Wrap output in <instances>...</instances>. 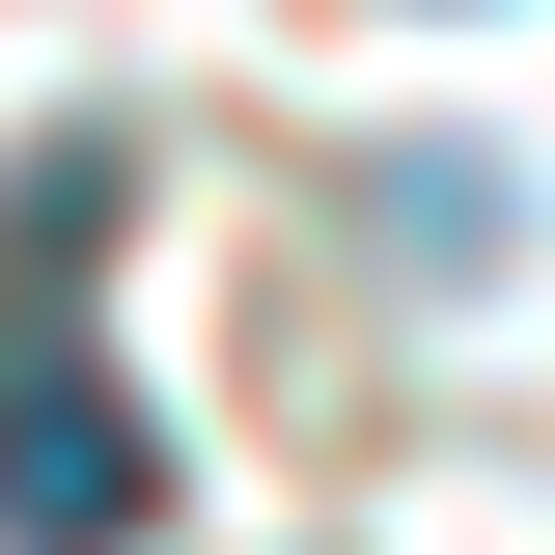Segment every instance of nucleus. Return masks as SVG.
I'll return each instance as SVG.
<instances>
[{
	"label": "nucleus",
	"instance_id": "1",
	"mask_svg": "<svg viewBox=\"0 0 555 555\" xmlns=\"http://www.w3.org/2000/svg\"><path fill=\"white\" fill-rule=\"evenodd\" d=\"M167 528V444L83 334H0V555H139Z\"/></svg>",
	"mask_w": 555,
	"mask_h": 555
}]
</instances>
